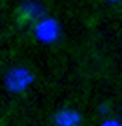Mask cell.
I'll use <instances>...</instances> for the list:
<instances>
[{
	"instance_id": "obj_1",
	"label": "cell",
	"mask_w": 122,
	"mask_h": 126,
	"mask_svg": "<svg viewBox=\"0 0 122 126\" xmlns=\"http://www.w3.org/2000/svg\"><path fill=\"white\" fill-rule=\"evenodd\" d=\"M33 35L37 41L44 45L55 43L62 35L60 24L51 16H43L33 25Z\"/></svg>"
},
{
	"instance_id": "obj_2",
	"label": "cell",
	"mask_w": 122,
	"mask_h": 126,
	"mask_svg": "<svg viewBox=\"0 0 122 126\" xmlns=\"http://www.w3.org/2000/svg\"><path fill=\"white\" fill-rule=\"evenodd\" d=\"M35 82L33 73L25 67H15L5 76V87L11 93H22Z\"/></svg>"
},
{
	"instance_id": "obj_3",
	"label": "cell",
	"mask_w": 122,
	"mask_h": 126,
	"mask_svg": "<svg viewBox=\"0 0 122 126\" xmlns=\"http://www.w3.org/2000/svg\"><path fill=\"white\" fill-rule=\"evenodd\" d=\"M43 16H46L44 8L38 1L28 0V1H25L20 8V17L26 22H33L35 24L36 21H38Z\"/></svg>"
},
{
	"instance_id": "obj_4",
	"label": "cell",
	"mask_w": 122,
	"mask_h": 126,
	"mask_svg": "<svg viewBox=\"0 0 122 126\" xmlns=\"http://www.w3.org/2000/svg\"><path fill=\"white\" fill-rule=\"evenodd\" d=\"M81 122V115L72 109L59 110L54 116L55 126H79Z\"/></svg>"
},
{
	"instance_id": "obj_5",
	"label": "cell",
	"mask_w": 122,
	"mask_h": 126,
	"mask_svg": "<svg viewBox=\"0 0 122 126\" xmlns=\"http://www.w3.org/2000/svg\"><path fill=\"white\" fill-rule=\"evenodd\" d=\"M100 126H122V122H120V121H117V120L108 119V120H105Z\"/></svg>"
},
{
	"instance_id": "obj_6",
	"label": "cell",
	"mask_w": 122,
	"mask_h": 126,
	"mask_svg": "<svg viewBox=\"0 0 122 126\" xmlns=\"http://www.w3.org/2000/svg\"><path fill=\"white\" fill-rule=\"evenodd\" d=\"M107 1L111 4H118V3H122V0H107Z\"/></svg>"
}]
</instances>
